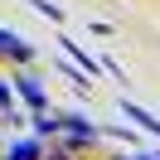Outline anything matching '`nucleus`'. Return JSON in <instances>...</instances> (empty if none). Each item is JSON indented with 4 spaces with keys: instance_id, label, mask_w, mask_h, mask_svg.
I'll use <instances>...</instances> for the list:
<instances>
[{
    "instance_id": "nucleus-1",
    "label": "nucleus",
    "mask_w": 160,
    "mask_h": 160,
    "mask_svg": "<svg viewBox=\"0 0 160 160\" xmlns=\"http://www.w3.org/2000/svg\"><path fill=\"white\" fill-rule=\"evenodd\" d=\"M15 92H20V97L29 102V112H34V117H44V107H49V97H44L39 78H29V73H20V78H15Z\"/></svg>"
},
{
    "instance_id": "nucleus-2",
    "label": "nucleus",
    "mask_w": 160,
    "mask_h": 160,
    "mask_svg": "<svg viewBox=\"0 0 160 160\" xmlns=\"http://www.w3.org/2000/svg\"><path fill=\"white\" fill-rule=\"evenodd\" d=\"M0 53L15 58V63H29V58H34V49L20 39V34H10V29H0Z\"/></svg>"
},
{
    "instance_id": "nucleus-3",
    "label": "nucleus",
    "mask_w": 160,
    "mask_h": 160,
    "mask_svg": "<svg viewBox=\"0 0 160 160\" xmlns=\"http://www.w3.org/2000/svg\"><path fill=\"white\" fill-rule=\"evenodd\" d=\"M0 112H5V121H15V126H20V112H15V88H10V78H0Z\"/></svg>"
},
{
    "instance_id": "nucleus-4",
    "label": "nucleus",
    "mask_w": 160,
    "mask_h": 160,
    "mask_svg": "<svg viewBox=\"0 0 160 160\" xmlns=\"http://www.w3.org/2000/svg\"><path fill=\"white\" fill-rule=\"evenodd\" d=\"M5 160H44V150H39V141H15Z\"/></svg>"
},
{
    "instance_id": "nucleus-5",
    "label": "nucleus",
    "mask_w": 160,
    "mask_h": 160,
    "mask_svg": "<svg viewBox=\"0 0 160 160\" xmlns=\"http://www.w3.org/2000/svg\"><path fill=\"white\" fill-rule=\"evenodd\" d=\"M29 5L44 15V20H63V10H58V5H49V0H29Z\"/></svg>"
},
{
    "instance_id": "nucleus-6",
    "label": "nucleus",
    "mask_w": 160,
    "mask_h": 160,
    "mask_svg": "<svg viewBox=\"0 0 160 160\" xmlns=\"http://www.w3.org/2000/svg\"><path fill=\"white\" fill-rule=\"evenodd\" d=\"M44 160H73V155H68V150H49Z\"/></svg>"
}]
</instances>
